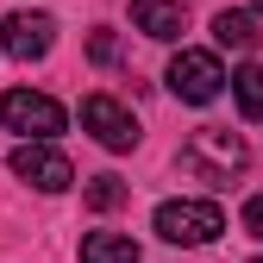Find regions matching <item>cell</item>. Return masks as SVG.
Segmentation results:
<instances>
[{
    "label": "cell",
    "instance_id": "cell-13",
    "mask_svg": "<svg viewBox=\"0 0 263 263\" xmlns=\"http://www.w3.org/2000/svg\"><path fill=\"white\" fill-rule=\"evenodd\" d=\"M88 57L101 63V69H113V63H119V38H113V31H94V38H88Z\"/></svg>",
    "mask_w": 263,
    "mask_h": 263
},
{
    "label": "cell",
    "instance_id": "cell-3",
    "mask_svg": "<svg viewBox=\"0 0 263 263\" xmlns=\"http://www.w3.org/2000/svg\"><path fill=\"white\" fill-rule=\"evenodd\" d=\"M0 125H7V132H19L25 144H50V138H57V132L69 125V119H63V107L50 101V94H31V88H13L7 101H0Z\"/></svg>",
    "mask_w": 263,
    "mask_h": 263
},
{
    "label": "cell",
    "instance_id": "cell-7",
    "mask_svg": "<svg viewBox=\"0 0 263 263\" xmlns=\"http://www.w3.org/2000/svg\"><path fill=\"white\" fill-rule=\"evenodd\" d=\"M50 44H57V19L50 13H7L0 19V50L13 63H38V57H50Z\"/></svg>",
    "mask_w": 263,
    "mask_h": 263
},
{
    "label": "cell",
    "instance_id": "cell-16",
    "mask_svg": "<svg viewBox=\"0 0 263 263\" xmlns=\"http://www.w3.org/2000/svg\"><path fill=\"white\" fill-rule=\"evenodd\" d=\"M251 263H263V257H251Z\"/></svg>",
    "mask_w": 263,
    "mask_h": 263
},
{
    "label": "cell",
    "instance_id": "cell-8",
    "mask_svg": "<svg viewBox=\"0 0 263 263\" xmlns=\"http://www.w3.org/2000/svg\"><path fill=\"white\" fill-rule=\"evenodd\" d=\"M132 25L144 38L170 44V38H182V0H132Z\"/></svg>",
    "mask_w": 263,
    "mask_h": 263
},
{
    "label": "cell",
    "instance_id": "cell-15",
    "mask_svg": "<svg viewBox=\"0 0 263 263\" xmlns=\"http://www.w3.org/2000/svg\"><path fill=\"white\" fill-rule=\"evenodd\" d=\"M245 13H263V0H251V7H245Z\"/></svg>",
    "mask_w": 263,
    "mask_h": 263
},
{
    "label": "cell",
    "instance_id": "cell-1",
    "mask_svg": "<svg viewBox=\"0 0 263 263\" xmlns=\"http://www.w3.org/2000/svg\"><path fill=\"white\" fill-rule=\"evenodd\" d=\"M245 163H251L245 138L226 132V125H201V132L182 144V170H188L194 182H213V188H226L232 176H245Z\"/></svg>",
    "mask_w": 263,
    "mask_h": 263
},
{
    "label": "cell",
    "instance_id": "cell-11",
    "mask_svg": "<svg viewBox=\"0 0 263 263\" xmlns=\"http://www.w3.org/2000/svg\"><path fill=\"white\" fill-rule=\"evenodd\" d=\"M232 94H238L245 119H263V63H245V69L232 76Z\"/></svg>",
    "mask_w": 263,
    "mask_h": 263
},
{
    "label": "cell",
    "instance_id": "cell-14",
    "mask_svg": "<svg viewBox=\"0 0 263 263\" xmlns=\"http://www.w3.org/2000/svg\"><path fill=\"white\" fill-rule=\"evenodd\" d=\"M245 232L263 238V194H251V201H245Z\"/></svg>",
    "mask_w": 263,
    "mask_h": 263
},
{
    "label": "cell",
    "instance_id": "cell-9",
    "mask_svg": "<svg viewBox=\"0 0 263 263\" xmlns=\"http://www.w3.org/2000/svg\"><path fill=\"white\" fill-rule=\"evenodd\" d=\"M213 38H219L226 50H251V44H257V13H245V7L213 13Z\"/></svg>",
    "mask_w": 263,
    "mask_h": 263
},
{
    "label": "cell",
    "instance_id": "cell-6",
    "mask_svg": "<svg viewBox=\"0 0 263 263\" xmlns=\"http://www.w3.org/2000/svg\"><path fill=\"white\" fill-rule=\"evenodd\" d=\"M13 176L31 182L38 194H63V188H76V163L63 157L57 144H19L13 151Z\"/></svg>",
    "mask_w": 263,
    "mask_h": 263
},
{
    "label": "cell",
    "instance_id": "cell-12",
    "mask_svg": "<svg viewBox=\"0 0 263 263\" xmlns=\"http://www.w3.org/2000/svg\"><path fill=\"white\" fill-rule=\"evenodd\" d=\"M88 207H94V213L125 207V182H119V176H94V182H88Z\"/></svg>",
    "mask_w": 263,
    "mask_h": 263
},
{
    "label": "cell",
    "instance_id": "cell-4",
    "mask_svg": "<svg viewBox=\"0 0 263 263\" xmlns=\"http://www.w3.org/2000/svg\"><path fill=\"white\" fill-rule=\"evenodd\" d=\"M170 94L176 101H188V107H207V101H219V88H226V69H219V57L213 50H182L176 63H170Z\"/></svg>",
    "mask_w": 263,
    "mask_h": 263
},
{
    "label": "cell",
    "instance_id": "cell-10",
    "mask_svg": "<svg viewBox=\"0 0 263 263\" xmlns=\"http://www.w3.org/2000/svg\"><path fill=\"white\" fill-rule=\"evenodd\" d=\"M82 263H138V245L125 232H88L82 238Z\"/></svg>",
    "mask_w": 263,
    "mask_h": 263
},
{
    "label": "cell",
    "instance_id": "cell-5",
    "mask_svg": "<svg viewBox=\"0 0 263 263\" xmlns=\"http://www.w3.org/2000/svg\"><path fill=\"white\" fill-rule=\"evenodd\" d=\"M82 132L101 151H132L138 144V119H132V107H119L113 94H88L82 101Z\"/></svg>",
    "mask_w": 263,
    "mask_h": 263
},
{
    "label": "cell",
    "instance_id": "cell-2",
    "mask_svg": "<svg viewBox=\"0 0 263 263\" xmlns=\"http://www.w3.org/2000/svg\"><path fill=\"white\" fill-rule=\"evenodd\" d=\"M151 226H157L163 245H213L226 232V213L213 201H163L151 213Z\"/></svg>",
    "mask_w": 263,
    "mask_h": 263
}]
</instances>
